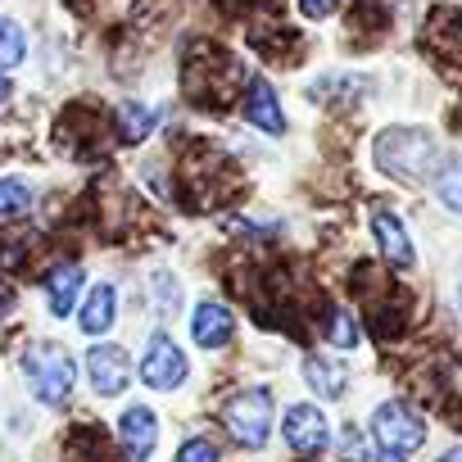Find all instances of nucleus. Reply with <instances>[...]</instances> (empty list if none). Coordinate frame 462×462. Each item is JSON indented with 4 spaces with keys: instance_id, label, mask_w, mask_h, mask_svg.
I'll use <instances>...</instances> for the list:
<instances>
[{
    "instance_id": "1",
    "label": "nucleus",
    "mask_w": 462,
    "mask_h": 462,
    "mask_svg": "<svg viewBox=\"0 0 462 462\" xmlns=\"http://www.w3.org/2000/svg\"><path fill=\"white\" fill-rule=\"evenodd\" d=\"M439 145L421 127H390L376 136V168L399 181H426L439 172Z\"/></svg>"
},
{
    "instance_id": "2",
    "label": "nucleus",
    "mask_w": 462,
    "mask_h": 462,
    "mask_svg": "<svg viewBox=\"0 0 462 462\" xmlns=\"http://www.w3.org/2000/svg\"><path fill=\"white\" fill-rule=\"evenodd\" d=\"M23 372H28V381H32V390H37L42 403H55V408L69 403L73 381H78V367H73V358H69L64 345H55V340L32 345L23 354Z\"/></svg>"
},
{
    "instance_id": "3",
    "label": "nucleus",
    "mask_w": 462,
    "mask_h": 462,
    "mask_svg": "<svg viewBox=\"0 0 462 462\" xmlns=\"http://www.w3.org/2000/svg\"><path fill=\"white\" fill-rule=\"evenodd\" d=\"M226 430L236 435V444L245 448H263L268 430H273V394L268 390H241L226 399Z\"/></svg>"
},
{
    "instance_id": "4",
    "label": "nucleus",
    "mask_w": 462,
    "mask_h": 462,
    "mask_svg": "<svg viewBox=\"0 0 462 462\" xmlns=\"http://www.w3.org/2000/svg\"><path fill=\"white\" fill-rule=\"evenodd\" d=\"M372 430H376L381 448L385 453H399V457L426 444V421L408 403H381L376 417H372Z\"/></svg>"
},
{
    "instance_id": "5",
    "label": "nucleus",
    "mask_w": 462,
    "mask_h": 462,
    "mask_svg": "<svg viewBox=\"0 0 462 462\" xmlns=\"http://www.w3.org/2000/svg\"><path fill=\"white\" fill-rule=\"evenodd\" d=\"M186 354L177 349V340L172 336H154L150 340V349H145V358H141V381L150 385V390H177L181 381H186Z\"/></svg>"
},
{
    "instance_id": "6",
    "label": "nucleus",
    "mask_w": 462,
    "mask_h": 462,
    "mask_svg": "<svg viewBox=\"0 0 462 462\" xmlns=\"http://www.w3.org/2000/svg\"><path fill=\"white\" fill-rule=\"evenodd\" d=\"M87 376H91V390H96L100 399H114V394H123L127 381H132V358H127L118 345H96V349L87 354Z\"/></svg>"
},
{
    "instance_id": "7",
    "label": "nucleus",
    "mask_w": 462,
    "mask_h": 462,
    "mask_svg": "<svg viewBox=\"0 0 462 462\" xmlns=\"http://www.w3.org/2000/svg\"><path fill=\"white\" fill-rule=\"evenodd\" d=\"M282 430H286V444H291L295 453H322V448L331 444L327 417H322L313 403H295V408H286Z\"/></svg>"
},
{
    "instance_id": "8",
    "label": "nucleus",
    "mask_w": 462,
    "mask_h": 462,
    "mask_svg": "<svg viewBox=\"0 0 462 462\" xmlns=\"http://www.w3.org/2000/svg\"><path fill=\"white\" fill-rule=\"evenodd\" d=\"M118 435H123V448H127V457L132 462H145L150 453H154V439H159V421H154V412L150 408H127L123 412V421H118Z\"/></svg>"
},
{
    "instance_id": "9",
    "label": "nucleus",
    "mask_w": 462,
    "mask_h": 462,
    "mask_svg": "<svg viewBox=\"0 0 462 462\" xmlns=\"http://www.w3.org/2000/svg\"><path fill=\"white\" fill-rule=\"evenodd\" d=\"M190 336H195V345H204V349H222V345H231V336H236V322H231V313H226L217 300H204V304L195 309Z\"/></svg>"
},
{
    "instance_id": "10",
    "label": "nucleus",
    "mask_w": 462,
    "mask_h": 462,
    "mask_svg": "<svg viewBox=\"0 0 462 462\" xmlns=\"http://www.w3.org/2000/svg\"><path fill=\"white\" fill-rule=\"evenodd\" d=\"M245 118H250L254 127H263L268 136H282V132H286V114H282V105H277V91H273L263 78H254L250 91H245Z\"/></svg>"
},
{
    "instance_id": "11",
    "label": "nucleus",
    "mask_w": 462,
    "mask_h": 462,
    "mask_svg": "<svg viewBox=\"0 0 462 462\" xmlns=\"http://www.w3.org/2000/svg\"><path fill=\"white\" fill-rule=\"evenodd\" d=\"M372 231H376V241H381V254H385L394 268H408V263H412V241H408L403 222H399L390 208L372 213Z\"/></svg>"
},
{
    "instance_id": "12",
    "label": "nucleus",
    "mask_w": 462,
    "mask_h": 462,
    "mask_svg": "<svg viewBox=\"0 0 462 462\" xmlns=\"http://www.w3.org/2000/svg\"><path fill=\"white\" fill-rule=\"evenodd\" d=\"M114 313H118V295H114V286H91V295H87V304H82V331L87 336H105L109 327H114Z\"/></svg>"
},
{
    "instance_id": "13",
    "label": "nucleus",
    "mask_w": 462,
    "mask_h": 462,
    "mask_svg": "<svg viewBox=\"0 0 462 462\" xmlns=\"http://www.w3.org/2000/svg\"><path fill=\"white\" fill-rule=\"evenodd\" d=\"M78 286H82V268H78V263L51 273L46 295H51V313H55V318H69V313H73V304H78Z\"/></svg>"
},
{
    "instance_id": "14",
    "label": "nucleus",
    "mask_w": 462,
    "mask_h": 462,
    "mask_svg": "<svg viewBox=\"0 0 462 462\" xmlns=\"http://www.w3.org/2000/svg\"><path fill=\"white\" fill-rule=\"evenodd\" d=\"M304 381H309L322 399H340L349 372H345L340 363H331V358H309V363H304Z\"/></svg>"
},
{
    "instance_id": "15",
    "label": "nucleus",
    "mask_w": 462,
    "mask_h": 462,
    "mask_svg": "<svg viewBox=\"0 0 462 462\" xmlns=\"http://www.w3.org/2000/svg\"><path fill=\"white\" fill-rule=\"evenodd\" d=\"M426 42H430L435 51L462 60V14H457V10H439V14L430 19V28H426Z\"/></svg>"
},
{
    "instance_id": "16",
    "label": "nucleus",
    "mask_w": 462,
    "mask_h": 462,
    "mask_svg": "<svg viewBox=\"0 0 462 462\" xmlns=\"http://www.w3.org/2000/svg\"><path fill=\"white\" fill-rule=\"evenodd\" d=\"M23 55H28V37H23V28H19L14 19L0 14V69H19Z\"/></svg>"
},
{
    "instance_id": "17",
    "label": "nucleus",
    "mask_w": 462,
    "mask_h": 462,
    "mask_svg": "<svg viewBox=\"0 0 462 462\" xmlns=\"http://www.w3.org/2000/svg\"><path fill=\"white\" fill-rule=\"evenodd\" d=\"M118 132H123V141H145L154 132V109L150 105H123L118 109Z\"/></svg>"
},
{
    "instance_id": "18",
    "label": "nucleus",
    "mask_w": 462,
    "mask_h": 462,
    "mask_svg": "<svg viewBox=\"0 0 462 462\" xmlns=\"http://www.w3.org/2000/svg\"><path fill=\"white\" fill-rule=\"evenodd\" d=\"M322 336L340 349H354L358 345V322L345 313V309H327V322H322Z\"/></svg>"
},
{
    "instance_id": "19",
    "label": "nucleus",
    "mask_w": 462,
    "mask_h": 462,
    "mask_svg": "<svg viewBox=\"0 0 462 462\" xmlns=\"http://www.w3.org/2000/svg\"><path fill=\"white\" fill-rule=\"evenodd\" d=\"M28 204H32L28 181H19V177H0V217H19Z\"/></svg>"
},
{
    "instance_id": "20",
    "label": "nucleus",
    "mask_w": 462,
    "mask_h": 462,
    "mask_svg": "<svg viewBox=\"0 0 462 462\" xmlns=\"http://www.w3.org/2000/svg\"><path fill=\"white\" fill-rule=\"evenodd\" d=\"M177 462H217V444L213 439H186L181 444V453H177Z\"/></svg>"
},
{
    "instance_id": "21",
    "label": "nucleus",
    "mask_w": 462,
    "mask_h": 462,
    "mask_svg": "<svg viewBox=\"0 0 462 462\" xmlns=\"http://www.w3.org/2000/svg\"><path fill=\"white\" fill-rule=\"evenodd\" d=\"M439 199H444L453 213H462V172H444V177H439Z\"/></svg>"
},
{
    "instance_id": "22",
    "label": "nucleus",
    "mask_w": 462,
    "mask_h": 462,
    "mask_svg": "<svg viewBox=\"0 0 462 462\" xmlns=\"http://www.w3.org/2000/svg\"><path fill=\"white\" fill-rule=\"evenodd\" d=\"M336 5H340V0H300V10H304L309 19H331Z\"/></svg>"
},
{
    "instance_id": "23",
    "label": "nucleus",
    "mask_w": 462,
    "mask_h": 462,
    "mask_svg": "<svg viewBox=\"0 0 462 462\" xmlns=\"http://www.w3.org/2000/svg\"><path fill=\"white\" fill-rule=\"evenodd\" d=\"M159 309L168 313V309H177V300H181V291H177V282H168V277H159Z\"/></svg>"
},
{
    "instance_id": "24",
    "label": "nucleus",
    "mask_w": 462,
    "mask_h": 462,
    "mask_svg": "<svg viewBox=\"0 0 462 462\" xmlns=\"http://www.w3.org/2000/svg\"><path fill=\"white\" fill-rule=\"evenodd\" d=\"M5 286V282H0ZM10 304H14V291H0V313H10Z\"/></svg>"
},
{
    "instance_id": "25",
    "label": "nucleus",
    "mask_w": 462,
    "mask_h": 462,
    "mask_svg": "<svg viewBox=\"0 0 462 462\" xmlns=\"http://www.w3.org/2000/svg\"><path fill=\"white\" fill-rule=\"evenodd\" d=\"M367 462H403V457H399V453H385V448H381V453H376V457H367Z\"/></svg>"
},
{
    "instance_id": "26",
    "label": "nucleus",
    "mask_w": 462,
    "mask_h": 462,
    "mask_svg": "<svg viewBox=\"0 0 462 462\" xmlns=\"http://www.w3.org/2000/svg\"><path fill=\"white\" fill-rule=\"evenodd\" d=\"M5 100H10V78L0 73V105H5Z\"/></svg>"
},
{
    "instance_id": "27",
    "label": "nucleus",
    "mask_w": 462,
    "mask_h": 462,
    "mask_svg": "<svg viewBox=\"0 0 462 462\" xmlns=\"http://www.w3.org/2000/svg\"><path fill=\"white\" fill-rule=\"evenodd\" d=\"M439 462H462V448H448V453H444Z\"/></svg>"
},
{
    "instance_id": "28",
    "label": "nucleus",
    "mask_w": 462,
    "mask_h": 462,
    "mask_svg": "<svg viewBox=\"0 0 462 462\" xmlns=\"http://www.w3.org/2000/svg\"><path fill=\"white\" fill-rule=\"evenodd\" d=\"M457 295H462V291H457Z\"/></svg>"
}]
</instances>
